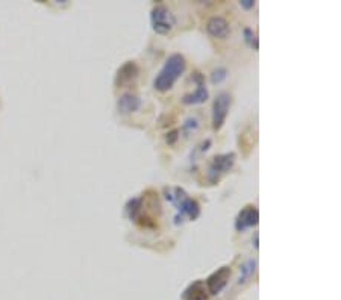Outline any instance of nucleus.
<instances>
[{
    "label": "nucleus",
    "instance_id": "1",
    "mask_svg": "<svg viewBox=\"0 0 341 300\" xmlns=\"http://www.w3.org/2000/svg\"><path fill=\"white\" fill-rule=\"evenodd\" d=\"M185 67H187L185 58H183L180 53L170 55L165 59L160 73L156 74V77H155V81H153L155 89L161 91V93L168 91L175 85V82L179 79V77L182 76V73L185 71Z\"/></svg>",
    "mask_w": 341,
    "mask_h": 300
},
{
    "label": "nucleus",
    "instance_id": "2",
    "mask_svg": "<svg viewBox=\"0 0 341 300\" xmlns=\"http://www.w3.org/2000/svg\"><path fill=\"white\" fill-rule=\"evenodd\" d=\"M235 159H237V155L233 152L220 153V155L213 156L211 162L208 165V175H206L208 180L211 182V184H217L223 175H226L228 172L232 170Z\"/></svg>",
    "mask_w": 341,
    "mask_h": 300
},
{
    "label": "nucleus",
    "instance_id": "3",
    "mask_svg": "<svg viewBox=\"0 0 341 300\" xmlns=\"http://www.w3.org/2000/svg\"><path fill=\"white\" fill-rule=\"evenodd\" d=\"M150 23H152V28L156 34L167 35L175 28L176 17L167 6L158 5V6H155L150 12Z\"/></svg>",
    "mask_w": 341,
    "mask_h": 300
},
{
    "label": "nucleus",
    "instance_id": "4",
    "mask_svg": "<svg viewBox=\"0 0 341 300\" xmlns=\"http://www.w3.org/2000/svg\"><path fill=\"white\" fill-rule=\"evenodd\" d=\"M231 105H232V97L229 93L223 91V93L217 94L213 103V129L214 130H220L223 124L226 123Z\"/></svg>",
    "mask_w": 341,
    "mask_h": 300
},
{
    "label": "nucleus",
    "instance_id": "5",
    "mask_svg": "<svg viewBox=\"0 0 341 300\" xmlns=\"http://www.w3.org/2000/svg\"><path fill=\"white\" fill-rule=\"evenodd\" d=\"M138 76H140V67L137 65V62L127 61L119 70H117L115 77H114V84L117 88H127V87L135 84Z\"/></svg>",
    "mask_w": 341,
    "mask_h": 300
},
{
    "label": "nucleus",
    "instance_id": "6",
    "mask_svg": "<svg viewBox=\"0 0 341 300\" xmlns=\"http://www.w3.org/2000/svg\"><path fill=\"white\" fill-rule=\"evenodd\" d=\"M175 206L178 210V214L175 217L176 225L182 223L185 218L196 220V218H199V215H200V205L194 199L188 197V195H185V197H183L179 203H176Z\"/></svg>",
    "mask_w": 341,
    "mask_h": 300
},
{
    "label": "nucleus",
    "instance_id": "7",
    "mask_svg": "<svg viewBox=\"0 0 341 300\" xmlns=\"http://www.w3.org/2000/svg\"><path fill=\"white\" fill-rule=\"evenodd\" d=\"M229 278H231V268L228 265H223V267L217 268L205 282L208 293L213 294V296L221 293V290L228 285Z\"/></svg>",
    "mask_w": 341,
    "mask_h": 300
},
{
    "label": "nucleus",
    "instance_id": "8",
    "mask_svg": "<svg viewBox=\"0 0 341 300\" xmlns=\"http://www.w3.org/2000/svg\"><path fill=\"white\" fill-rule=\"evenodd\" d=\"M259 221V211L255 205H247L238 212L237 218H235V229L238 232L246 230L247 228H253Z\"/></svg>",
    "mask_w": 341,
    "mask_h": 300
},
{
    "label": "nucleus",
    "instance_id": "9",
    "mask_svg": "<svg viewBox=\"0 0 341 300\" xmlns=\"http://www.w3.org/2000/svg\"><path fill=\"white\" fill-rule=\"evenodd\" d=\"M206 31L214 38H226L231 32V28H229V23L226 18L215 16V17H211L208 20Z\"/></svg>",
    "mask_w": 341,
    "mask_h": 300
},
{
    "label": "nucleus",
    "instance_id": "10",
    "mask_svg": "<svg viewBox=\"0 0 341 300\" xmlns=\"http://www.w3.org/2000/svg\"><path fill=\"white\" fill-rule=\"evenodd\" d=\"M141 106V99L132 93H126L117 100V111L120 114H132Z\"/></svg>",
    "mask_w": 341,
    "mask_h": 300
},
{
    "label": "nucleus",
    "instance_id": "11",
    "mask_svg": "<svg viewBox=\"0 0 341 300\" xmlns=\"http://www.w3.org/2000/svg\"><path fill=\"white\" fill-rule=\"evenodd\" d=\"M206 299H208V288L203 281H194L182 293V300H206Z\"/></svg>",
    "mask_w": 341,
    "mask_h": 300
},
{
    "label": "nucleus",
    "instance_id": "12",
    "mask_svg": "<svg viewBox=\"0 0 341 300\" xmlns=\"http://www.w3.org/2000/svg\"><path fill=\"white\" fill-rule=\"evenodd\" d=\"M208 88L205 87V84L202 85H197V88H196L194 93H190V94H185L182 97V102L185 103V105H199V103H203L208 100Z\"/></svg>",
    "mask_w": 341,
    "mask_h": 300
},
{
    "label": "nucleus",
    "instance_id": "13",
    "mask_svg": "<svg viewBox=\"0 0 341 300\" xmlns=\"http://www.w3.org/2000/svg\"><path fill=\"white\" fill-rule=\"evenodd\" d=\"M256 270V261L249 259L247 263H244L240 268V278H238V283H244L246 279L251 278Z\"/></svg>",
    "mask_w": 341,
    "mask_h": 300
},
{
    "label": "nucleus",
    "instance_id": "14",
    "mask_svg": "<svg viewBox=\"0 0 341 300\" xmlns=\"http://www.w3.org/2000/svg\"><path fill=\"white\" fill-rule=\"evenodd\" d=\"M244 40H246V43L251 46L253 50H258V47H259V44H258V36H256V34L251 29V28H246L244 29Z\"/></svg>",
    "mask_w": 341,
    "mask_h": 300
},
{
    "label": "nucleus",
    "instance_id": "15",
    "mask_svg": "<svg viewBox=\"0 0 341 300\" xmlns=\"http://www.w3.org/2000/svg\"><path fill=\"white\" fill-rule=\"evenodd\" d=\"M226 77H228V70L223 69V67H218L211 73V82L213 84H221L223 81L226 79Z\"/></svg>",
    "mask_w": 341,
    "mask_h": 300
},
{
    "label": "nucleus",
    "instance_id": "16",
    "mask_svg": "<svg viewBox=\"0 0 341 300\" xmlns=\"http://www.w3.org/2000/svg\"><path fill=\"white\" fill-rule=\"evenodd\" d=\"M197 126H199V120L194 119V117H190V119H187L185 123H183V130H185V132H190V130L197 129Z\"/></svg>",
    "mask_w": 341,
    "mask_h": 300
},
{
    "label": "nucleus",
    "instance_id": "17",
    "mask_svg": "<svg viewBox=\"0 0 341 300\" xmlns=\"http://www.w3.org/2000/svg\"><path fill=\"white\" fill-rule=\"evenodd\" d=\"M178 138H179V130L178 129L170 130V132L165 134V142H167V144H170V146H173L175 142L178 141Z\"/></svg>",
    "mask_w": 341,
    "mask_h": 300
},
{
    "label": "nucleus",
    "instance_id": "18",
    "mask_svg": "<svg viewBox=\"0 0 341 300\" xmlns=\"http://www.w3.org/2000/svg\"><path fill=\"white\" fill-rule=\"evenodd\" d=\"M240 5H241V8H244V9H252V8L255 6V2H253V0H241Z\"/></svg>",
    "mask_w": 341,
    "mask_h": 300
},
{
    "label": "nucleus",
    "instance_id": "19",
    "mask_svg": "<svg viewBox=\"0 0 341 300\" xmlns=\"http://www.w3.org/2000/svg\"><path fill=\"white\" fill-rule=\"evenodd\" d=\"M209 146H211V140H206V141H203V142H202V146H200V152H205V150H208V149H209Z\"/></svg>",
    "mask_w": 341,
    "mask_h": 300
},
{
    "label": "nucleus",
    "instance_id": "20",
    "mask_svg": "<svg viewBox=\"0 0 341 300\" xmlns=\"http://www.w3.org/2000/svg\"><path fill=\"white\" fill-rule=\"evenodd\" d=\"M253 246H255V249H258V233H255V237H253Z\"/></svg>",
    "mask_w": 341,
    "mask_h": 300
}]
</instances>
